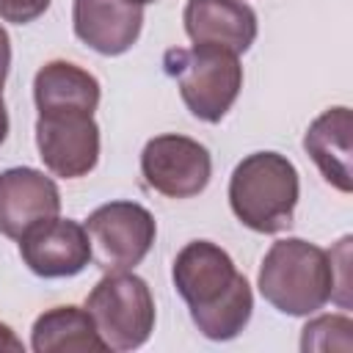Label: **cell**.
Instances as JSON below:
<instances>
[{
  "label": "cell",
  "instance_id": "7",
  "mask_svg": "<svg viewBox=\"0 0 353 353\" xmlns=\"http://www.w3.org/2000/svg\"><path fill=\"white\" fill-rule=\"evenodd\" d=\"M36 149L44 168L61 179H80L97 168L99 127L88 110H44L36 119Z\"/></svg>",
  "mask_w": 353,
  "mask_h": 353
},
{
  "label": "cell",
  "instance_id": "14",
  "mask_svg": "<svg viewBox=\"0 0 353 353\" xmlns=\"http://www.w3.org/2000/svg\"><path fill=\"white\" fill-rule=\"evenodd\" d=\"M33 353H108L94 317L80 306H52L33 320L30 328Z\"/></svg>",
  "mask_w": 353,
  "mask_h": 353
},
{
  "label": "cell",
  "instance_id": "1",
  "mask_svg": "<svg viewBox=\"0 0 353 353\" xmlns=\"http://www.w3.org/2000/svg\"><path fill=\"white\" fill-rule=\"evenodd\" d=\"M171 279L201 336L229 342L248 325L254 312L251 284L221 245L190 240L174 256Z\"/></svg>",
  "mask_w": 353,
  "mask_h": 353
},
{
  "label": "cell",
  "instance_id": "21",
  "mask_svg": "<svg viewBox=\"0 0 353 353\" xmlns=\"http://www.w3.org/2000/svg\"><path fill=\"white\" fill-rule=\"evenodd\" d=\"M130 3H138V6H146V3H157V0H130Z\"/></svg>",
  "mask_w": 353,
  "mask_h": 353
},
{
  "label": "cell",
  "instance_id": "6",
  "mask_svg": "<svg viewBox=\"0 0 353 353\" xmlns=\"http://www.w3.org/2000/svg\"><path fill=\"white\" fill-rule=\"evenodd\" d=\"M91 256L105 270H132L157 237L154 215L138 201H108L85 218Z\"/></svg>",
  "mask_w": 353,
  "mask_h": 353
},
{
  "label": "cell",
  "instance_id": "19",
  "mask_svg": "<svg viewBox=\"0 0 353 353\" xmlns=\"http://www.w3.org/2000/svg\"><path fill=\"white\" fill-rule=\"evenodd\" d=\"M3 350H11V353H22V350H25L22 339H17V334H14L11 325H6V323H0V353H3Z\"/></svg>",
  "mask_w": 353,
  "mask_h": 353
},
{
  "label": "cell",
  "instance_id": "16",
  "mask_svg": "<svg viewBox=\"0 0 353 353\" xmlns=\"http://www.w3.org/2000/svg\"><path fill=\"white\" fill-rule=\"evenodd\" d=\"M353 320L347 314H320L303 325L301 350H342L353 347Z\"/></svg>",
  "mask_w": 353,
  "mask_h": 353
},
{
  "label": "cell",
  "instance_id": "3",
  "mask_svg": "<svg viewBox=\"0 0 353 353\" xmlns=\"http://www.w3.org/2000/svg\"><path fill=\"white\" fill-rule=\"evenodd\" d=\"M298 199V168L279 152H251L229 176V207L234 218L259 234L290 229Z\"/></svg>",
  "mask_w": 353,
  "mask_h": 353
},
{
  "label": "cell",
  "instance_id": "8",
  "mask_svg": "<svg viewBox=\"0 0 353 353\" xmlns=\"http://www.w3.org/2000/svg\"><path fill=\"white\" fill-rule=\"evenodd\" d=\"M141 174L152 190L168 199L199 196L212 176V157L204 143L165 132L146 141L141 152Z\"/></svg>",
  "mask_w": 353,
  "mask_h": 353
},
{
  "label": "cell",
  "instance_id": "5",
  "mask_svg": "<svg viewBox=\"0 0 353 353\" xmlns=\"http://www.w3.org/2000/svg\"><path fill=\"white\" fill-rule=\"evenodd\" d=\"M168 55L176 58V69L171 66V72L176 74L185 108L196 119L218 124L243 88L240 58L212 44H193L190 50H174Z\"/></svg>",
  "mask_w": 353,
  "mask_h": 353
},
{
  "label": "cell",
  "instance_id": "9",
  "mask_svg": "<svg viewBox=\"0 0 353 353\" xmlns=\"http://www.w3.org/2000/svg\"><path fill=\"white\" fill-rule=\"evenodd\" d=\"M19 256L41 279H69L88 268L91 240L83 223L55 215L19 237Z\"/></svg>",
  "mask_w": 353,
  "mask_h": 353
},
{
  "label": "cell",
  "instance_id": "17",
  "mask_svg": "<svg viewBox=\"0 0 353 353\" xmlns=\"http://www.w3.org/2000/svg\"><path fill=\"white\" fill-rule=\"evenodd\" d=\"M52 0H0V19L14 25H28L39 19Z\"/></svg>",
  "mask_w": 353,
  "mask_h": 353
},
{
  "label": "cell",
  "instance_id": "4",
  "mask_svg": "<svg viewBox=\"0 0 353 353\" xmlns=\"http://www.w3.org/2000/svg\"><path fill=\"white\" fill-rule=\"evenodd\" d=\"M85 309L108 350H135L154 331V298L132 270H110L85 298Z\"/></svg>",
  "mask_w": 353,
  "mask_h": 353
},
{
  "label": "cell",
  "instance_id": "12",
  "mask_svg": "<svg viewBox=\"0 0 353 353\" xmlns=\"http://www.w3.org/2000/svg\"><path fill=\"white\" fill-rule=\"evenodd\" d=\"M182 22L193 44L223 47L234 55L245 52L259 33L256 14L243 0H188Z\"/></svg>",
  "mask_w": 353,
  "mask_h": 353
},
{
  "label": "cell",
  "instance_id": "10",
  "mask_svg": "<svg viewBox=\"0 0 353 353\" xmlns=\"http://www.w3.org/2000/svg\"><path fill=\"white\" fill-rule=\"evenodd\" d=\"M61 212V190L39 168L17 165L0 174V234L19 240L30 226Z\"/></svg>",
  "mask_w": 353,
  "mask_h": 353
},
{
  "label": "cell",
  "instance_id": "20",
  "mask_svg": "<svg viewBox=\"0 0 353 353\" xmlns=\"http://www.w3.org/2000/svg\"><path fill=\"white\" fill-rule=\"evenodd\" d=\"M6 135H8V110H6V102L0 94V143L6 141Z\"/></svg>",
  "mask_w": 353,
  "mask_h": 353
},
{
  "label": "cell",
  "instance_id": "11",
  "mask_svg": "<svg viewBox=\"0 0 353 353\" xmlns=\"http://www.w3.org/2000/svg\"><path fill=\"white\" fill-rule=\"evenodd\" d=\"M74 36L99 55L127 52L143 28V6L130 0H74Z\"/></svg>",
  "mask_w": 353,
  "mask_h": 353
},
{
  "label": "cell",
  "instance_id": "2",
  "mask_svg": "<svg viewBox=\"0 0 353 353\" xmlns=\"http://www.w3.org/2000/svg\"><path fill=\"white\" fill-rule=\"evenodd\" d=\"M256 287L276 312L309 317L336 295L334 256L303 237L276 240L262 256Z\"/></svg>",
  "mask_w": 353,
  "mask_h": 353
},
{
  "label": "cell",
  "instance_id": "18",
  "mask_svg": "<svg viewBox=\"0 0 353 353\" xmlns=\"http://www.w3.org/2000/svg\"><path fill=\"white\" fill-rule=\"evenodd\" d=\"M8 66H11V39H8L6 28L0 25V91H3L6 77H8Z\"/></svg>",
  "mask_w": 353,
  "mask_h": 353
},
{
  "label": "cell",
  "instance_id": "13",
  "mask_svg": "<svg viewBox=\"0 0 353 353\" xmlns=\"http://www.w3.org/2000/svg\"><path fill=\"white\" fill-rule=\"evenodd\" d=\"M353 116L350 108L336 105L323 110L303 135V149L320 168L328 185L342 193L353 190Z\"/></svg>",
  "mask_w": 353,
  "mask_h": 353
},
{
  "label": "cell",
  "instance_id": "15",
  "mask_svg": "<svg viewBox=\"0 0 353 353\" xmlns=\"http://www.w3.org/2000/svg\"><path fill=\"white\" fill-rule=\"evenodd\" d=\"M33 99L36 110H88L94 113L99 105V80L72 63V61H47L33 77Z\"/></svg>",
  "mask_w": 353,
  "mask_h": 353
}]
</instances>
